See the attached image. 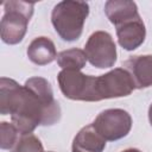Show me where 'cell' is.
Returning <instances> with one entry per match:
<instances>
[{"mask_svg": "<svg viewBox=\"0 0 152 152\" xmlns=\"http://www.w3.org/2000/svg\"><path fill=\"white\" fill-rule=\"evenodd\" d=\"M0 113L11 115L20 134L38 126H51L61 119V107L48 80L36 76L20 86L12 78H0Z\"/></svg>", "mask_w": 152, "mask_h": 152, "instance_id": "1", "label": "cell"}, {"mask_svg": "<svg viewBox=\"0 0 152 152\" xmlns=\"http://www.w3.org/2000/svg\"><path fill=\"white\" fill-rule=\"evenodd\" d=\"M88 14L89 5L87 2L65 0L53 7L51 23L63 40L74 42L81 37Z\"/></svg>", "mask_w": 152, "mask_h": 152, "instance_id": "2", "label": "cell"}, {"mask_svg": "<svg viewBox=\"0 0 152 152\" xmlns=\"http://www.w3.org/2000/svg\"><path fill=\"white\" fill-rule=\"evenodd\" d=\"M33 8L34 4L26 1L10 0L4 4V15L0 23V34L4 43L15 45L23 40Z\"/></svg>", "mask_w": 152, "mask_h": 152, "instance_id": "3", "label": "cell"}, {"mask_svg": "<svg viewBox=\"0 0 152 152\" xmlns=\"http://www.w3.org/2000/svg\"><path fill=\"white\" fill-rule=\"evenodd\" d=\"M91 125L106 141H115L125 138L129 133L132 118L124 109L112 108L102 110Z\"/></svg>", "mask_w": 152, "mask_h": 152, "instance_id": "4", "label": "cell"}, {"mask_svg": "<svg viewBox=\"0 0 152 152\" xmlns=\"http://www.w3.org/2000/svg\"><path fill=\"white\" fill-rule=\"evenodd\" d=\"M134 89L133 80L124 68H115L104 75L95 77L97 101L128 96Z\"/></svg>", "mask_w": 152, "mask_h": 152, "instance_id": "5", "label": "cell"}, {"mask_svg": "<svg viewBox=\"0 0 152 152\" xmlns=\"http://www.w3.org/2000/svg\"><path fill=\"white\" fill-rule=\"evenodd\" d=\"M84 52L87 61L99 69L112 68L116 62V46L112 36L106 31H96L88 38Z\"/></svg>", "mask_w": 152, "mask_h": 152, "instance_id": "6", "label": "cell"}, {"mask_svg": "<svg viewBox=\"0 0 152 152\" xmlns=\"http://www.w3.org/2000/svg\"><path fill=\"white\" fill-rule=\"evenodd\" d=\"M122 66L132 77L135 89L152 86V55L132 56L122 63Z\"/></svg>", "mask_w": 152, "mask_h": 152, "instance_id": "7", "label": "cell"}, {"mask_svg": "<svg viewBox=\"0 0 152 152\" xmlns=\"http://www.w3.org/2000/svg\"><path fill=\"white\" fill-rule=\"evenodd\" d=\"M116 37L122 49L127 51L138 49L144 43L146 37L145 24L140 15L116 26Z\"/></svg>", "mask_w": 152, "mask_h": 152, "instance_id": "8", "label": "cell"}, {"mask_svg": "<svg viewBox=\"0 0 152 152\" xmlns=\"http://www.w3.org/2000/svg\"><path fill=\"white\" fill-rule=\"evenodd\" d=\"M87 77L88 75L82 74L81 70H62L57 76V81L59 89L65 97L76 101H84Z\"/></svg>", "mask_w": 152, "mask_h": 152, "instance_id": "9", "label": "cell"}, {"mask_svg": "<svg viewBox=\"0 0 152 152\" xmlns=\"http://www.w3.org/2000/svg\"><path fill=\"white\" fill-rule=\"evenodd\" d=\"M106 147V140L97 133L94 126L90 124L75 135L72 140V152H103Z\"/></svg>", "mask_w": 152, "mask_h": 152, "instance_id": "10", "label": "cell"}, {"mask_svg": "<svg viewBox=\"0 0 152 152\" xmlns=\"http://www.w3.org/2000/svg\"><path fill=\"white\" fill-rule=\"evenodd\" d=\"M104 13L109 21L116 26L139 17L138 7L129 0H109L104 4Z\"/></svg>", "mask_w": 152, "mask_h": 152, "instance_id": "11", "label": "cell"}, {"mask_svg": "<svg viewBox=\"0 0 152 152\" xmlns=\"http://www.w3.org/2000/svg\"><path fill=\"white\" fill-rule=\"evenodd\" d=\"M28 59L37 65H46L57 58V52L53 42L48 37L34 38L27 48Z\"/></svg>", "mask_w": 152, "mask_h": 152, "instance_id": "12", "label": "cell"}, {"mask_svg": "<svg viewBox=\"0 0 152 152\" xmlns=\"http://www.w3.org/2000/svg\"><path fill=\"white\" fill-rule=\"evenodd\" d=\"M57 63L62 70H81L86 66L87 56L83 50L72 48L61 51L57 55Z\"/></svg>", "mask_w": 152, "mask_h": 152, "instance_id": "13", "label": "cell"}, {"mask_svg": "<svg viewBox=\"0 0 152 152\" xmlns=\"http://www.w3.org/2000/svg\"><path fill=\"white\" fill-rule=\"evenodd\" d=\"M20 135V132L12 122L2 121L0 124V147L2 150H12Z\"/></svg>", "mask_w": 152, "mask_h": 152, "instance_id": "14", "label": "cell"}, {"mask_svg": "<svg viewBox=\"0 0 152 152\" xmlns=\"http://www.w3.org/2000/svg\"><path fill=\"white\" fill-rule=\"evenodd\" d=\"M12 152H44L40 140L32 133L21 134Z\"/></svg>", "mask_w": 152, "mask_h": 152, "instance_id": "15", "label": "cell"}, {"mask_svg": "<svg viewBox=\"0 0 152 152\" xmlns=\"http://www.w3.org/2000/svg\"><path fill=\"white\" fill-rule=\"evenodd\" d=\"M148 120H150V124L152 126V103H151V106L148 108Z\"/></svg>", "mask_w": 152, "mask_h": 152, "instance_id": "16", "label": "cell"}, {"mask_svg": "<svg viewBox=\"0 0 152 152\" xmlns=\"http://www.w3.org/2000/svg\"><path fill=\"white\" fill-rule=\"evenodd\" d=\"M122 152H141V151L137 150V148H127V150H124Z\"/></svg>", "mask_w": 152, "mask_h": 152, "instance_id": "17", "label": "cell"}, {"mask_svg": "<svg viewBox=\"0 0 152 152\" xmlns=\"http://www.w3.org/2000/svg\"><path fill=\"white\" fill-rule=\"evenodd\" d=\"M48 152H52V151H48Z\"/></svg>", "mask_w": 152, "mask_h": 152, "instance_id": "18", "label": "cell"}]
</instances>
